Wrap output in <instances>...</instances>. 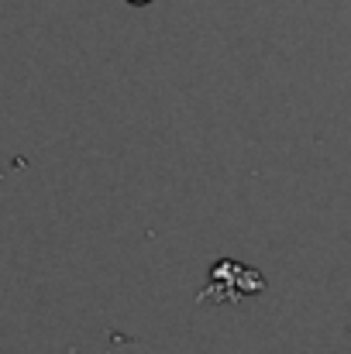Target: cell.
<instances>
[{
	"instance_id": "6da1fadb",
	"label": "cell",
	"mask_w": 351,
	"mask_h": 354,
	"mask_svg": "<svg viewBox=\"0 0 351 354\" xmlns=\"http://www.w3.org/2000/svg\"><path fill=\"white\" fill-rule=\"evenodd\" d=\"M127 3H134V7H145V3H152V0H127Z\"/></svg>"
}]
</instances>
